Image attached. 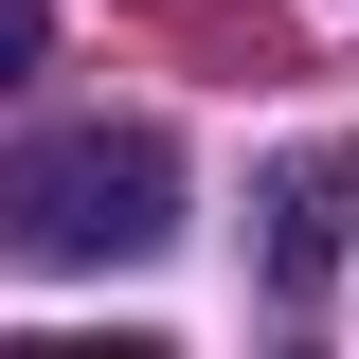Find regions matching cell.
Here are the masks:
<instances>
[{"label":"cell","instance_id":"2","mask_svg":"<svg viewBox=\"0 0 359 359\" xmlns=\"http://www.w3.org/2000/svg\"><path fill=\"white\" fill-rule=\"evenodd\" d=\"M252 216H269V287H323L359 233V144H306V162H269L252 180Z\"/></svg>","mask_w":359,"mask_h":359},{"label":"cell","instance_id":"1","mask_svg":"<svg viewBox=\"0 0 359 359\" xmlns=\"http://www.w3.org/2000/svg\"><path fill=\"white\" fill-rule=\"evenodd\" d=\"M180 233V144L162 126H36L0 162V252L36 269H144Z\"/></svg>","mask_w":359,"mask_h":359},{"label":"cell","instance_id":"3","mask_svg":"<svg viewBox=\"0 0 359 359\" xmlns=\"http://www.w3.org/2000/svg\"><path fill=\"white\" fill-rule=\"evenodd\" d=\"M36 54H54V18H36V0H0V90L36 72Z\"/></svg>","mask_w":359,"mask_h":359}]
</instances>
